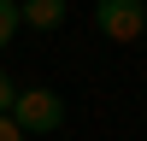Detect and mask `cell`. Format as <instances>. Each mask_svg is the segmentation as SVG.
Here are the masks:
<instances>
[{
  "label": "cell",
  "mask_w": 147,
  "mask_h": 141,
  "mask_svg": "<svg viewBox=\"0 0 147 141\" xmlns=\"http://www.w3.org/2000/svg\"><path fill=\"white\" fill-rule=\"evenodd\" d=\"M12 124L24 129V135H53L59 124H65V100H59L53 88H18V100H12Z\"/></svg>",
  "instance_id": "1"
},
{
  "label": "cell",
  "mask_w": 147,
  "mask_h": 141,
  "mask_svg": "<svg viewBox=\"0 0 147 141\" xmlns=\"http://www.w3.org/2000/svg\"><path fill=\"white\" fill-rule=\"evenodd\" d=\"M94 23L106 41H141L147 35V0H94Z\"/></svg>",
  "instance_id": "2"
},
{
  "label": "cell",
  "mask_w": 147,
  "mask_h": 141,
  "mask_svg": "<svg viewBox=\"0 0 147 141\" xmlns=\"http://www.w3.org/2000/svg\"><path fill=\"white\" fill-rule=\"evenodd\" d=\"M71 18V6H65V0H24V6H18V23H30V30H59V23H65Z\"/></svg>",
  "instance_id": "3"
},
{
  "label": "cell",
  "mask_w": 147,
  "mask_h": 141,
  "mask_svg": "<svg viewBox=\"0 0 147 141\" xmlns=\"http://www.w3.org/2000/svg\"><path fill=\"white\" fill-rule=\"evenodd\" d=\"M12 41H18V6H12V0H0V53H6Z\"/></svg>",
  "instance_id": "4"
},
{
  "label": "cell",
  "mask_w": 147,
  "mask_h": 141,
  "mask_svg": "<svg viewBox=\"0 0 147 141\" xmlns=\"http://www.w3.org/2000/svg\"><path fill=\"white\" fill-rule=\"evenodd\" d=\"M12 100H18V82L0 70V117H12Z\"/></svg>",
  "instance_id": "5"
},
{
  "label": "cell",
  "mask_w": 147,
  "mask_h": 141,
  "mask_svg": "<svg viewBox=\"0 0 147 141\" xmlns=\"http://www.w3.org/2000/svg\"><path fill=\"white\" fill-rule=\"evenodd\" d=\"M0 141H24V129L12 124V117H0Z\"/></svg>",
  "instance_id": "6"
},
{
  "label": "cell",
  "mask_w": 147,
  "mask_h": 141,
  "mask_svg": "<svg viewBox=\"0 0 147 141\" xmlns=\"http://www.w3.org/2000/svg\"><path fill=\"white\" fill-rule=\"evenodd\" d=\"M12 6H24V0H12Z\"/></svg>",
  "instance_id": "7"
}]
</instances>
